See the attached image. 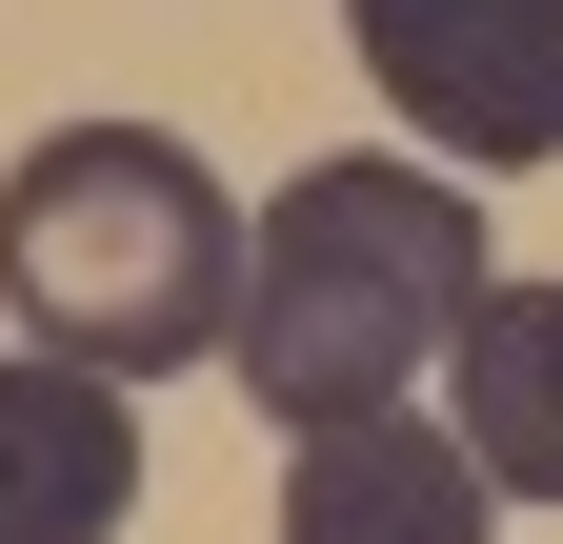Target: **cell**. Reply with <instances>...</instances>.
<instances>
[{
    "mask_svg": "<svg viewBox=\"0 0 563 544\" xmlns=\"http://www.w3.org/2000/svg\"><path fill=\"white\" fill-rule=\"evenodd\" d=\"M483 524H504V485L443 403H363L282 464V544H483Z\"/></svg>",
    "mask_w": 563,
    "mask_h": 544,
    "instance_id": "obj_4",
    "label": "cell"
},
{
    "mask_svg": "<svg viewBox=\"0 0 563 544\" xmlns=\"http://www.w3.org/2000/svg\"><path fill=\"white\" fill-rule=\"evenodd\" d=\"M383 121H422L443 182H523L563 162V0H342Z\"/></svg>",
    "mask_w": 563,
    "mask_h": 544,
    "instance_id": "obj_3",
    "label": "cell"
},
{
    "mask_svg": "<svg viewBox=\"0 0 563 544\" xmlns=\"http://www.w3.org/2000/svg\"><path fill=\"white\" fill-rule=\"evenodd\" d=\"M141 504V383L101 363H0V544H121Z\"/></svg>",
    "mask_w": 563,
    "mask_h": 544,
    "instance_id": "obj_5",
    "label": "cell"
},
{
    "mask_svg": "<svg viewBox=\"0 0 563 544\" xmlns=\"http://www.w3.org/2000/svg\"><path fill=\"white\" fill-rule=\"evenodd\" d=\"M0 303H21L41 363L181 383V363L242 344V202L201 182L162 121H60V142L0 182Z\"/></svg>",
    "mask_w": 563,
    "mask_h": 544,
    "instance_id": "obj_2",
    "label": "cell"
},
{
    "mask_svg": "<svg viewBox=\"0 0 563 544\" xmlns=\"http://www.w3.org/2000/svg\"><path fill=\"white\" fill-rule=\"evenodd\" d=\"M483 283H504L483 262V182H443L422 142H342L242 222V344L222 363L282 444H322L363 403H422V363L463 344Z\"/></svg>",
    "mask_w": 563,
    "mask_h": 544,
    "instance_id": "obj_1",
    "label": "cell"
},
{
    "mask_svg": "<svg viewBox=\"0 0 563 544\" xmlns=\"http://www.w3.org/2000/svg\"><path fill=\"white\" fill-rule=\"evenodd\" d=\"M443 424L483 444V485L504 504H563V283H483L463 303V344H443Z\"/></svg>",
    "mask_w": 563,
    "mask_h": 544,
    "instance_id": "obj_6",
    "label": "cell"
}]
</instances>
